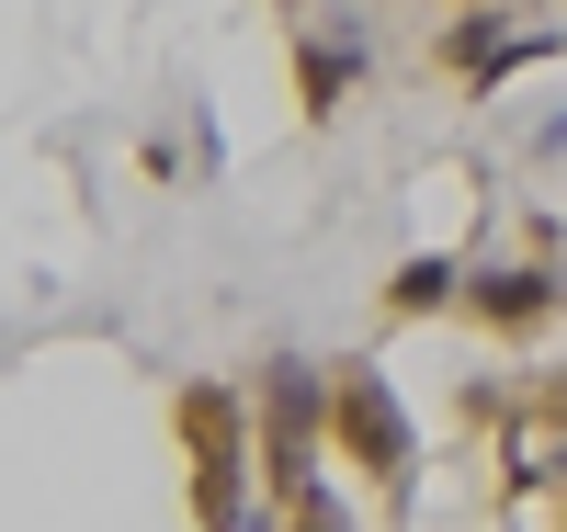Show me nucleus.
I'll return each mask as SVG.
<instances>
[{
	"label": "nucleus",
	"mask_w": 567,
	"mask_h": 532,
	"mask_svg": "<svg viewBox=\"0 0 567 532\" xmlns=\"http://www.w3.org/2000/svg\"><path fill=\"white\" fill-rule=\"evenodd\" d=\"M182 442H194V521L205 532H239L250 521V488H239V397H216V385H194L182 397Z\"/></svg>",
	"instance_id": "1"
},
{
	"label": "nucleus",
	"mask_w": 567,
	"mask_h": 532,
	"mask_svg": "<svg viewBox=\"0 0 567 532\" xmlns=\"http://www.w3.org/2000/svg\"><path fill=\"white\" fill-rule=\"evenodd\" d=\"M272 374V488H307L318 476V363H261Z\"/></svg>",
	"instance_id": "2"
},
{
	"label": "nucleus",
	"mask_w": 567,
	"mask_h": 532,
	"mask_svg": "<svg viewBox=\"0 0 567 532\" xmlns=\"http://www.w3.org/2000/svg\"><path fill=\"white\" fill-rule=\"evenodd\" d=\"M352 91V45H307V114H341Z\"/></svg>",
	"instance_id": "6"
},
{
	"label": "nucleus",
	"mask_w": 567,
	"mask_h": 532,
	"mask_svg": "<svg viewBox=\"0 0 567 532\" xmlns=\"http://www.w3.org/2000/svg\"><path fill=\"white\" fill-rule=\"evenodd\" d=\"M465 306H477L488 328H534V317L556 306V283H545V272H477V283H465Z\"/></svg>",
	"instance_id": "4"
},
{
	"label": "nucleus",
	"mask_w": 567,
	"mask_h": 532,
	"mask_svg": "<svg viewBox=\"0 0 567 532\" xmlns=\"http://www.w3.org/2000/svg\"><path fill=\"white\" fill-rule=\"evenodd\" d=\"M432 306H454V261H409L386 283V317H432Z\"/></svg>",
	"instance_id": "5"
},
{
	"label": "nucleus",
	"mask_w": 567,
	"mask_h": 532,
	"mask_svg": "<svg viewBox=\"0 0 567 532\" xmlns=\"http://www.w3.org/2000/svg\"><path fill=\"white\" fill-rule=\"evenodd\" d=\"M341 442H352L363 476H398L409 465V419H398V397L374 374H341Z\"/></svg>",
	"instance_id": "3"
}]
</instances>
